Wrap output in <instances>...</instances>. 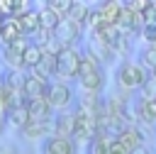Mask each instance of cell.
<instances>
[{
  "mask_svg": "<svg viewBox=\"0 0 156 154\" xmlns=\"http://www.w3.org/2000/svg\"><path fill=\"white\" fill-rule=\"evenodd\" d=\"M146 78H149V71L144 66H139L136 61H122L115 73L117 88L124 93H139V88L146 83Z\"/></svg>",
  "mask_w": 156,
  "mask_h": 154,
  "instance_id": "6da1fadb",
  "label": "cell"
},
{
  "mask_svg": "<svg viewBox=\"0 0 156 154\" xmlns=\"http://www.w3.org/2000/svg\"><path fill=\"white\" fill-rule=\"evenodd\" d=\"M80 59H83V51L78 46H63L58 51V56H56V81L66 83V81L78 78Z\"/></svg>",
  "mask_w": 156,
  "mask_h": 154,
  "instance_id": "7a4b0ae2",
  "label": "cell"
},
{
  "mask_svg": "<svg viewBox=\"0 0 156 154\" xmlns=\"http://www.w3.org/2000/svg\"><path fill=\"white\" fill-rule=\"evenodd\" d=\"M44 98H46V103L51 105V110L63 112V110H68L71 103H73V88H71L68 83L51 81L49 88H46V95H44Z\"/></svg>",
  "mask_w": 156,
  "mask_h": 154,
  "instance_id": "3957f363",
  "label": "cell"
},
{
  "mask_svg": "<svg viewBox=\"0 0 156 154\" xmlns=\"http://www.w3.org/2000/svg\"><path fill=\"white\" fill-rule=\"evenodd\" d=\"M141 147H144V134L136 125H127L115 134V149H119L122 154H134Z\"/></svg>",
  "mask_w": 156,
  "mask_h": 154,
  "instance_id": "277c9868",
  "label": "cell"
},
{
  "mask_svg": "<svg viewBox=\"0 0 156 154\" xmlns=\"http://www.w3.org/2000/svg\"><path fill=\"white\" fill-rule=\"evenodd\" d=\"M83 34V27H78L76 22H71L68 17L58 22V27L54 29V39L61 44V46H76V42L80 39Z\"/></svg>",
  "mask_w": 156,
  "mask_h": 154,
  "instance_id": "5b68a950",
  "label": "cell"
},
{
  "mask_svg": "<svg viewBox=\"0 0 156 154\" xmlns=\"http://www.w3.org/2000/svg\"><path fill=\"white\" fill-rule=\"evenodd\" d=\"M105 68H95V71H83L78 73V83H80V93H95L100 95L105 90Z\"/></svg>",
  "mask_w": 156,
  "mask_h": 154,
  "instance_id": "8992f818",
  "label": "cell"
},
{
  "mask_svg": "<svg viewBox=\"0 0 156 154\" xmlns=\"http://www.w3.org/2000/svg\"><path fill=\"white\" fill-rule=\"evenodd\" d=\"M41 154H78V144L68 137L49 134L46 139H41Z\"/></svg>",
  "mask_w": 156,
  "mask_h": 154,
  "instance_id": "52a82bcc",
  "label": "cell"
},
{
  "mask_svg": "<svg viewBox=\"0 0 156 154\" xmlns=\"http://www.w3.org/2000/svg\"><path fill=\"white\" fill-rule=\"evenodd\" d=\"M73 132H76V117H73V110H63V112H58V115L51 117V134L73 139Z\"/></svg>",
  "mask_w": 156,
  "mask_h": 154,
  "instance_id": "ba28073f",
  "label": "cell"
},
{
  "mask_svg": "<svg viewBox=\"0 0 156 154\" xmlns=\"http://www.w3.org/2000/svg\"><path fill=\"white\" fill-rule=\"evenodd\" d=\"M132 117L136 122H146V125H154L156 122V100H144V98H136L132 103Z\"/></svg>",
  "mask_w": 156,
  "mask_h": 154,
  "instance_id": "9c48e42d",
  "label": "cell"
},
{
  "mask_svg": "<svg viewBox=\"0 0 156 154\" xmlns=\"http://www.w3.org/2000/svg\"><path fill=\"white\" fill-rule=\"evenodd\" d=\"M24 105H27L29 120H34V122H51V115H54V110H51V105L46 103V98L29 100V103H24Z\"/></svg>",
  "mask_w": 156,
  "mask_h": 154,
  "instance_id": "30bf717a",
  "label": "cell"
},
{
  "mask_svg": "<svg viewBox=\"0 0 156 154\" xmlns=\"http://www.w3.org/2000/svg\"><path fill=\"white\" fill-rule=\"evenodd\" d=\"M115 147V134L112 132H98L93 142L88 144V154H110Z\"/></svg>",
  "mask_w": 156,
  "mask_h": 154,
  "instance_id": "8fae6325",
  "label": "cell"
},
{
  "mask_svg": "<svg viewBox=\"0 0 156 154\" xmlns=\"http://www.w3.org/2000/svg\"><path fill=\"white\" fill-rule=\"evenodd\" d=\"M22 27H20V20L17 17H10V20H2V34H0V42H5V46L15 44L17 39H22Z\"/></svg>",
  "mask_w": 156,
  "mask_h": 154,
  "instance_id": "7c38bea8",
  "label": "cell"
},
{
  "mask_svg": "<svg viewBox=\"0 0 156 154\" xmlns=\"http://www.w3.org/2000/svg\"><path fill=\"white\" fill-rule=\"evenodd\" d=\"M95 10H98L100 20L105 22V27H115L117 20H119V12H122V2H102Z\"/></svg>",
  "mask_w": 156,
  "mask_h": 154,
  "instance_id": "4fadbf2b",
  "label": "cell"
},
{
  "mask_svg": "<svg viewBox=\"0 0 156 154\" xmlns=\"http://www.w3.org/2000/svg\"><path fill=\"white\" fill-rule=\"evenodd\" d=\"M20 132L27 139H46L51 134V122H34V120H29Z\"/></svg>",
  "mask_w": 156,
  "mask_h": 154,
  "instance_id": "5bb4252c",
  "label": "cell"
},
{
  "mask_svg": "<svg viewBox=\"0 0 156 154\" xmlns=\"http://www.w3.org/2000/svg\"><path fill=\"white\" fill-rule=\"evenodd\" d=\"M17 20H20V27H22V34H24V37L39 32V10H37V7H29V10H27L24 15H20Z\"/></svg>",
  "mask_w": 156,
  "mask_h": 154,
  "instance_id": "9a60e30c",
  "label": "cell"
},
{
  "mask_svg": "<svg viewBox=\"0 0 156 154\" xmlns=\"http://www.w3.org/2000/svg\"><path fill=\"white\" fill-rule=\"evenodd\" d=\"M41 56H44L41 46H39V44H34V42H29V44L24 46V51H22V66H24L27 71H32V68H37V66H39Z\"/></svg>",
  "mask_w": 156,
  "mask_h": 154,
  "instance_id": "2e32d148",
  "label": "cell"
},
{
  "mask_svg": "<svg viewBox=\"0 0 156 154\" xmlns=\"http://www.w3.org/2000/svg\"><path fill=\"white\" fill-rule=\"evenodd\" d=\"M39 10V29H44V32H54L56 27H58V17L49 10V5H41V7H37Z\"/></svg>",
  "mask_w": 156,
  "mask_h": 154,
  "instance_id": "e0dca14e",
  "label": "cell"
},
{
  "mask_svg": "<svg viewBox=\"0 0 156 154\" xmlns=\"http://www.w3.org/2000/svg\"><path fill=\"white\" fill-rule=\"evenodd\" d=\"M90 10H93V7H88L85 2H73L71 12H68V20L76 22L78 27H85V22H88V17H90Z\"/></svg>",
  "mask_w": 156,
  "mask_h": 154,
  "instance_id": "ac0fdd59",
  "label": "cell"
},
{
  "mask_svg": "<svg viewBox=\"0 0 156 154\" xmlns=\"http://www.w3.org/2000/svg\"><path fill=\"white\" fill-rule=\"evenodd\" d=\"M7 120L17 127V130H22L27 122H29V112H27V105L22 103V105H15V108H10L7 110Z\"/></svg>",
  "mask_w": 156,
  "mask_h": 154,
  "instance_id": "d6986e66",
  "label": "cell"
},
{
  "mask_svg": "<svg viewBox=\"0 0 156 154\" xmlns=\"http://www.w3.org/2000/svg\"><path fill=\"white\" fill-rule=\"evenodd\" d=\"M139 66H144L149 73L156 68V44H146V46H141V51H139V61H136Z\"/></svg>",
  "mask_w": 156,
  "mask_h": 154,
  "instance_id": "ffe728a7",
  "label": "cell"
},
{
  "mask_svg": "<svg viewBox=\"0 0 156 154\" xmlns=\"http://www.w3.org/2000/svg\"><path fill=\"white\" fill-rule=\"evenodd\" d=\"M46 5H49V10H51L58 20H66L68 12H71V7H73L71 0H54V2H46Z\"/></svg>",
  "mask_w": 156,
  "mask_h": 154,
  "instance_id": "44dd1931",
  "label": "cell"
},
{
  "mask_svg": "<svg viewBox=\"0 0 156 154\" xmlns=\"http://www.w3.org/2000/svg\"><path fill=\"white\" fill-rule=\"evenodd\" d=\"M136 98H144V100H156V83H154L151 78H146V83L139 88Z\"/></svg>",
  "mask_w": 156,
  "mask_h": 154,
  "instance_id": "7402d4cb",
  "label": "cell"
},
{
  "mask_svg": "<svg viewBox=\"0 0 156 154\" xmlns=\"http://www.w3.org/2000/svg\"><path fill=\"white\" fill-rule=\"evenodd\" d=\"M5 61L12 66V68H24L22 66V51H15L10 46H5Z\"/></svg>",
  "mask_w": 156,
  "mask_h": 154,
  "instance_id": "603a6c76",
  "label": "cell"
},
{
  "mask_svg": "<svg viewBox=\"0 0 156 154\" xmlns=\"http://www.w3.org/2000/svg\"><path fill=\"white\" fill-rule=\"evenodd\" d=\"M149 78H151V81H154V83H156V68H154V71H151V73H149Z\"/></svg>",
  "mask_w": 156,
  "mask_h": 154,
  "instance_id": "cb8c5ba5",
  "label": "cell"
},
{
  "mask_svg": "<svg viewBox=\"0 0 156 154\" xmlns=\"http://www.w3.org/2000/svg\"><path fill=\"white\" fill-rule=\"evenodd\" d=\"M0 34H2V20H0Z\"/></svg>",
  "mask_w": 156,
  "mask_h": 154,
  "instance_id": "d4e9b609",
  "label": "cell"
}]
</instances>
